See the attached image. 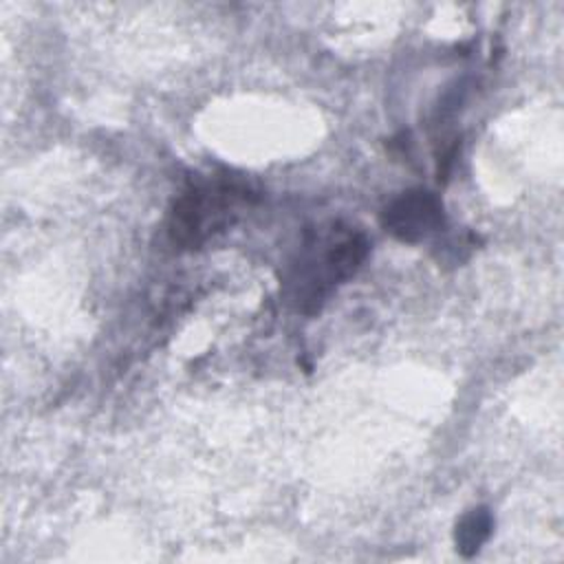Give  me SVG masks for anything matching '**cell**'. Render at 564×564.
<instances>
[{"label":"cell","mask_w":564,"mask_h":564,"mask_svg":"<svg viewBox=\"0 0 564 564\" xmlns=\"http://www.w3.org/2000/svg\"><path fill=\"white\" fill-rule=\"evenodd\" d=\"M247 192L236 185H198L183 192L170 214V236L181 247L200 245L209 234L229 223V212Z\"/></svg>","instance_id":"cell-1"},{"label":"cell","mask_w":564,"mask_h":564,"mask_svg":"<svg viewBox=\"0 0 564 564\" xmlns=\"http://www.w3.org/2000/svg\"><path fill=\"white\" fill-rule=\"evenodd\" d=\"M443 203L427 189H410L390 200L381 214L383 229L403 242H419L441 229Z\"/></svg>","instance_id":"cell-2"},{"label":"cell","mask_w":564,"mask_h":564,"mask_svg":"<svg viewBox=\"0 0 564 564\" xmlns=\"http://www.w3.org/2000/svg\"><path fill=\"white\" fill-rule=\"evenodd\" d=\"M491 529H494V518L487 507H476L467 511L456 524V533H454L456 549L465 557L476 555L480 546L487 542V538L491 535Z\"/></svg>","instance_id":"cell-3"}]
</instances>
